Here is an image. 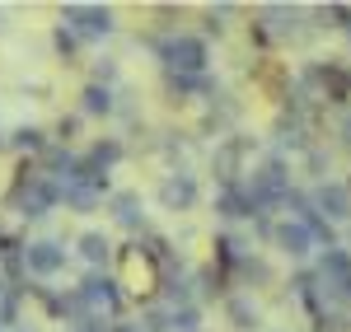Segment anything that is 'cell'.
Instances as JSON below:
<instances>
[{"mask_svg":"<svg viewBox=\"0 0 351 332\" xmlns=\"http://www.w3.org/2000/svg\"><path fill=\"white\" fill-rule=\"evenodd\" d=\"M10 201H14V211H19L24 220H43V216H52L56 206H61V183L47 178L43 168H19Z\"/></svg>","mask_w":351,"mask_h":332,"instance_id":"1","label":"cell"},{"mask_svg":"<svg viewBox=\"0 0 351 332\" xmlns=\"http://www.w3.org/2000/svg\"><path fill=\"white\" fill-rule=\"evenodd\" d=\"M150 47H155V56H160L164 75H206L211 52H206L202 38H192V33H173V38H155Z\"/></svg>","mask_w":351,"mask_h":332,"instance_id":"2","label":"cell"},{"mask_svg":"<svg viewBox=\"0 0 351 332\" xmlns=\"http://www.w3.org/2000/svg\"><path fill=\"white\" fill-rule=\"evenodd\" d=\"M243 188L258 201V211H271V206H281L286 196L295 192V188H291V164H286L281 155H271V159H263L258 168H248Z\"/></svg>","mask_w":351,"mask_h":332,"instance_id":"3","label":"cell"},{"mask_svg":"<svg viewBox=\"0 0 351 332\" xmlns=\"http://www.w3.org/2000/svg\"><path fill=\"white\" fill-rule=\"evenodd\" d=\"M314 277H319V285H324L328 305L351 309V253L347 248H324L319 267H314Z\"/></svg>","mask_w":351,"mask_h":332,"instance_id":"4","label":"cell"},{"mask_svg":"<svg viewBox=\"0 0 351 332\" xmlns=\"http://www.w3.org/2000/svg\"><path fill=\"white\" fill-rule=\"evenodd\" d=\"M61 24L71 28L75 38H89V42H99V38H108L112 28H117V14H112L108 5H61Z\"/></svg>","mask_w":351,"mask_h":332,"instance_id":"5","label":"cell"},{"mask_svg":"<svg viewBox=\"0 0 351 332\" xmlns=\"http://www.w3.org/2000/svg\"><path fill=\"white\" fill-rule=\"evenodd\" d=\"M75 290H80L89 314H99V318H117L122 314V281L108 277V272H89Z\"/></svg>","mask_w":351,"mask_h":332,"instance_id":"6","label":"cell"},{"mask_svg":"<svg viewBox=\"0 0 351 332\" xmlns=\"http://www.w3.org/2000/svg\"><path fill=\"white\" fill-rule=\"evenodd\" d=\"M253 155V140L248 136H225L216 145V155H211V173L220 178V188H234V183H243V159Z\"/></svg>","mask_w":351,"mask_h":332,"instance_id":"7","label":"cell"},{"mask_svg":"<svg viewBox=\"0 0 351 332\" xmlns=\"http://www.w3.org/2000/svg\"><path fill=\"white\" fill-rule=\"evenodd\" d=\"M155 201H160V211L183 216V211H192V206L202 201V188H197V178H192L188 168H183V173H164L160 188H155Z\"/></svg>","mask_w":351,"mask_h":332,"instance_id":"8","label":"cell"},{"mask_svg":"<svg viewBox=\"0 0 351 332\" xmlns=\"http://www.w3.org/2000/svg\"><path fill=\"white\" fill-rule=\"evenodd\" d=\"M253 33L267 38V42H286V38H295V33H300V10H291V5H263Z\"/></svg>","mask_w":351,"mask_h":332,"instance_id":"9","label":"cell"},{"mask_svg":"<svg viewBox=\"0 0 351 332\" xmlns=\"http://www.w3.org/2000/svg\"><path fill=\"white\" fill-rule=\"evenodd\" d=\"M314 211H319L328 225H347L351 220V188L337 183V178L319 183V188H314Z\"/></svg>","mask_w":351,"mask_h":332,"instance_id":"10","label":"cell"},{"mask_svg":"<svg viewBox=\"0 0 351 332\" xmlns=\"http://www.w3.org/2000/svg\"><path fill=\"white\" fill-rule=\"evenodd\" d=\"M271 248H281L286 257H309V253L319 248V239H314V229L304 220H281L276 229H271Z\"/></svg>","mask_w":351,"mask_h":332,"instance_id":"11","label":"cell"},{"mask_svg":"<svg viewBox=\"0 0 351 332\" xmlns=\"http://www.w3.org/2000/svg\"><path fill=\"white\" fill-rule=\"evenodd\" d=\"M24 267L33 277H56V272H66V248L56 239H33L24 248Z\"/></svg>","mask_w":351,"mask_h":332,"instance_id":"12","label":"cell"},{"mask_svg":"<svg viewBox=\"0 0 351 332\" xmlns=\"http://www.w3.org/2000/svg\"><path fill=\"white\" fill-rule=\"evenodd\" d=\"M216 216L220 220H258L263 211H258V201L248 196V188L234 183V188H220L216 192Z\"/></svg>","mask_w":351,"mask_h":332,"instance_id":"13","label":"cell"},{"mask_svg":"<svg viewBox=\"0 0 351 332\" xmlns=\"http://www.w3.org/2000/svg\"><path fill=\"white\" fill-rule=\"evenodd\" d=\"M225 323L234 332H263V305L253 295H225Z\"/></svg>","mask_w":351,"mask_h":332,"instance_id":"14","label":"cell"},{"mask_svg":"<svg viewBox=\"0 0 351 332\" xmlns=\"http://www.w3.org/2000/svg\"><path fill=\"white\" fill-rule=\"evenodd\" d=\"M108 216L122 229H145V211H141V192H132V188H122V192L108 196Z\"/></svg>","mask_w":351,"mask_h":332,"instance_id":"15","label":"cell"},{"mask_svg":"<svg viewBox=\"0 0 351 332\" xmlns=\"http://www.w3.org/2000/svg\"><path fill=\"white\" fill-rule=\"evenodd\" d=\"M61 206L75 211V216H94L104 206V188H89V183H61Z\"/></svg>","mask_w":351,"mask_h":332,"instance_id":"16","label":"cell"},{"mask_svg":"<svg viewBox=\"0 0 351 332\" xmlns=\"http://www.w3.org/2000/svg\"><path fill=\"white\" fill-rule=\"evenodd\" d=\"M80 112L84 117H112V112H117V94H112L108 84H84L80 89Z\"/></svg>","mask_w":351,"mask_h":332,"instance_id":"17","label":"cell"},{"mask_svg":"<svg viewBox=\"0 0 351 332\" xmlns=\"http://www.w3.org/2000/svg\"><path fill=\"white\" fill-rule=\"evenodd\" d=\"M164 84H169V94L183 103V99H197V94H206V99H216V84H211V75H164Z\"/></svg>","mask_w":351,"mask_h":332,"instance_id":"18","label":"cell"},{"mask_svg":"<svg viewBox=\"0 0 351 332\" xmlns=\"http://www.w3.org/2000/svg\"><path fill=\"white\" fill-rule=\"evenodd\" d=\"M122 155H127V145H122V140H117V136H104V140H94V145L84 150V159H89V164L99 168V173H108V168L117 164Z\"/></svg>","mask_w":351,"mask_h":332,"instance_id":"19","label":"cell"},{"mask_svg":"<svg viewBox=\"0 0 351 332\" xmlns=\"http://www.w3.org/2000/svg\"><path fill=\"white\" fill-rule=\"evenodd\" d=\"M80 257L94 267V272H104L108 267V257H112V244H108V234H99V229H89V234H80Z\"/></svg>","mask_w":351,"mask_h":332,"instance_id":"20","label":"cell"},{"mask_svg":"<svg viewBox=\"0 0 351 332\" xmlns=\"http://www.w3.org/2000/svg\"><path fill=\"white\" fill-rule=\"evenodd\" d=\"M10 145L14 150H28V155H47V131L43 127H14V136H10Z\"/></svg>","mask_w":351,"mask_h":332,"instance_id":"21","label":"cell"},{"mask_svg":"<svg viewBox=\"0 0 351 332\" xmlns=\"http://www.w3.org/2000/svg\"><path fill=\"white\" fill-rule=\"evenodd\" d=\"M234 277H239L243 285H267V281H271V267L263 262V257H253V253H248L239 267H234Z\"/></svg>","mask_w":351,"mask_h":332,"instance_id":"22","label":"cell"},{"mask_svg":"<svg viewBox=\"0 0 351 332\" xmlns=\"http://www.w3.org/2000/svg\"><path fill=\"white\" fill-rule=\"evenodd\" d=\"M164 300H169V309H183V305H192V281H183V277H164Z\"/></svg>","mask_w":351,"mask_h":332,"instance_id":"23","label":"cell"},{"mask_svg":"<svg viewBox=\"0 0 351 332\" xmlns=\"http://www.w3.org/2000/svg\"><path fill=\"white\" fill-rule=\"evenodd\" d=\"M19 300H24V290H5V295H0V328H24V323H19Z\"/></svg>","mask_w":351,"mask_h":332,"instance_id":"24","label":"cell"},{"mask_svg":"<svg viewBox=\"0 0 351 332\" xmlns=\"http://www.w3.org/2000/svg\"><path fill=\"white\" fill-rule=\"evenodd\" d=\"M52 47H56V56H61V61H75V52H80V38H75L66 24H56V28H52Z\"/></svg>","mask_w":351,"mask_h":332,"instance_id":"25","label":"cell"},{"mask_svg":"<svg viewBox=\"0 0 351 332\" xmlns=\"http://www.w3.org/2000/svg\"><path fill=\"white\" fill-rule=\"evenodd\" d=\"M173 332H206V328H202V305L173 309Z\"/></svg>","mask_w":351,"mask_h":332,"instance_id":"26","label":"cell"},{"mask_svg":"<svg viewBox=\"0 0 351 332\" xmlns=\"http://www.w3.org/2000/svg\"><path fill=\"white\" fill-rule=\"evenodd\" d=\"M304 164H309V173H314L319 183H328V173H332V155H328V150L309 145V150H304Z\"/></svg>","mask_w":351,"mask_h":332,"instance_id":"27","label":"cell"},{"mask_svg":"<svg viewBox=\"0 0 351 332\" xmlns=\"http://www.w3.org/2000/svg\"><path fill=\"white\" fill-rule=\"evenodd\" d=\"M141 328L145 332H173V309H145L141 314Z\"/></svg>","mask_w":351,"mask_h":332,"instance_id":"28","label":"cell"},{"mask_svg":"<svg viewBox=\"0 0 351 332\" xmlns=\"http://www.w3.org/2000/svg\"><path fill=\"white\" fill-rule=\"evenodd\" d=\"M220 281H225V272H220V267H202V272H197V295H202V300L220 295Z\"/></svg>","mask_w":351,"mask_h":332,"instance_id":"29","label":"cell"},{"mask_svg":"<svg viewBox=\"0 0 351 332\" xmlns=\"http://www.w3.org/2000/svg\"><path fill=\"white\" fill-rule=\"evenodd\" d=\"M89 75H94V84H108L112 89V80H117V56H99V61L89 66Z\"/></svg>","mask_w":351,"mask_h":332,"instance_id":"30","label":"cell"},{"mask_svg":"<svg viewBox=\"0 0 351 332\" xmlns=\"http://www.w3.org/2000/svg\"><path fill=\"white\" fill-rule=\"evenodd\" d=\"M80 131V117H61V127H56V140L61 145H71V136Z\"/></svg>","mask_w":351,"mask_h":332,"instance_id":"31","label":"cell"},{"mask_svg":"<svg viewBox=\"0 0 351 332\" xmlns=\"http://www.w3.org/2000/svg\"><path fill=\"white\" fill-rule=\"evenodd\" d=\"M337 140H342V145L351 150V108L342 112V122H337Z\"/></svg>","mask_w":351,"mask_h":332,"instance_id":"32","label":"cell"},{"mask_svg":"<svg viewBox=\"0 0 351 332\" xmlns=\"http://www.w3.org/2000/svg\"><path fill=\"white\" fill-rule=\"evenodd\" d=\"M112 332H145L141 323H112Z\"/></svg>","mask_w":351,"mask_h":332,"instance_id":"33","label":"cell"},{"mask_svg":"<svg viewBox=\"0 0 351 332\" xmlns=\"http://www.w3.org/2000/svg\"><path fill=\"white\" fill-rule=\"evenodd\" d=\"M5 145H10V140H5V136H0V150H5Z\"/></svg>","mask_w":351,"mask_h":332,"instance_id":"34","label":"cell"},{"mask_svg":"<svg viewBox=\"0 0 351 332\" xmlns=\"http://www.w3.org/2000/svg\"><path fill=\"white\" fill-rule=\"evenodd\" d=\"M19 332H28V328H19Z\"/></svg>","mask_w":351,"mask_h":332,"instance_id":"35","label":"cell"},{"mask_svg":"<svg viewBox=\"0 0 351 332\" xmlns=\"http://www.w3.org/2000/svg\"><path fill=\"white\" fill-rule=\"evenodd\" d=\"M0 332H5V328H0Z\"/></svg>","mask_w":351,"mask_h":332,"instance_id":"36","label":"cell"}]
</instances>
